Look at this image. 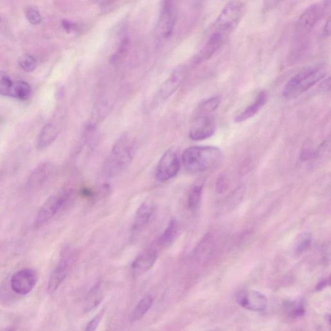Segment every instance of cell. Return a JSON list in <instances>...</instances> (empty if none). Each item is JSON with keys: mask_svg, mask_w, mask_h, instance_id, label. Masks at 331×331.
I'll use <instances>...</instances> for the list:
<instances>
[{"mask_svg": "<svg viewBox=\"0 0 331 331\" xmlns=\"http://www.w3.org/2000/svg\"><path fill=\"white\" fill-rule=\"evenodd\" d=\"M136 151L135 140L128 135L120 138L113 147L103 167L105 177L113 179L118 176L131 164Z\"/></svg>", "mask_w": 331, "mask_h": 331, "instance_id": "6da1fadb", "label": "cell"}, {"mask_svg": "<svg viewBox=\"0 0 331 331\" xmlns=\"http://www.w3.org/2000/svg\"><path fill=\"white\" fill-rule=\"evenodd\" d=\"M328 71L326 66L320 65L299 72L287 82L282 95L288 100L297 99L324 79Z\"/></svg>", "mask_w": 331, "mask_h": 331, "instance_id": "7a4b0ae2", "label": "cell"}, {"mask_svg": "<svg viewBox=\"0 0 331 331\" xmlns=\"http://www.w3.org/2000/svg\"><path fill=\"white\" fill-rule=\"evenodd\" d=\"M219 149L210 146L188 148L182 154V162L187 170L202 172L215 166L221 159Z\"/></svg>", "mask_w": 331, "mask_h": 331, "instance_id": "3957f363", "label": "cell"}, {"mask_svg": "<svg viewBox=\"0 0 331 331\" xmlns=\"http://www.w3.org/2000/svg\"><path fill=\"white\" fill-rule=\"evenodd\" d=\"M73 196L74 192L71 189H64L50 196L36 214L34 229H40L50 223L60 212L67 207L73 200Z\"/></svg>", "mask_w": 331, "mask_h": 331, "instance_id": "277c9868", "label": "cell"}, {"mask_svg": "<svg viewBox=\"0 0 331 331\" xmlns=\"http://www.w3.org/2000/svg\"><path fill=\"white\" fill-rule=\"evenodd\" d=\"M245 5L240 1H230L223 7L214 25V31L227 37L242 19Z\"/></svg>", "mask_w": 331, "mask_h": 331, "instance_id": "5b68a950", "label": "cell"}, {"mask_svg": "<svg viewBox=\"0 0 331 331\" xmlns=\"http://www.w3.org/2000/svg\"><path fill=\"white\" fill-rule=\"evenodd\" d=\"M216 124L213 115L195 112L189 136L195 141L208 139L215 133Z\"/></svg>", "mask_w": 331, "mask_h": 331, "instance_id": "8992f818", "label": "cell"}, {"mask_svg": "<svg viewBox=\"0 0 331 331\" xmlns=\"http://www.w3.org/2000/svg\"><path fill=\"white\" fill-rule=\"evenodd\" d=\"M177 21V9L174 2L165 1L155 30L159 40L168 38L172 34Z\"/></svg>", "mask_w": 331, "mask_h": 331, "instance_id": "52a82bcc", "label": "cell"}, {"mask_svg": "<svg viewBox=\"0 0 331 331\" xmlns=\"http://www.w3.org/2000/svg\"><path fill=\"white\" fill-rule=\"evenodd\" d=\"M38 276L34 269L23 268L14 274L11 279V287L13 292L19 295H27L36 286Z\"/></svg>", "mask_w": 331, "mask_h": 331, "instance_id": "ba28073f", "label": "cell"}, {"mask_svg": "<svg viewBox=\"0 0 331 331\" xmlns=\"http://www.w3.org/2000/svg\"><path fill=\"white\" fill-rule=\"evenodd\" d=\"M186 75L184 66H179L171 73L166 81L163 83L158 92L155 95L153 104L157 106L165 102L179 88Z\"/></svg>", "mask_w": 331, "mask_h": 331, "instance_id": "9c48e42d", "label": "cell"}, {"mask_svg": "<svg viewBox=\"0 0 331 331\" xmlns=\"http://www.w3.org/2000/svg\"><path fill=\"white\" fill-rule=\"evenodd\" d=\"M180 169V162L176 153L167 150L159 161L155 177L159 182H164L176 176Z\"/></svg>", "mask_w": 331, "mask_h": 331, "instance_id": "30bf717a", "label": "cell"}, {"mask_svg": "<svg viewBox=\"0 0 331 331\" xmlns=\"http://www.w3.org/2000/svg\"><path fill=\"white\" fill-rule=\"evenodd\" d=\"M323 11L322 5L319 3L313 4L305 10L298 21V36H305L311 33L322 17Z\"/></svg>", "mask_w": 331, "mask_h": 331, "instance_id": "8fae6325", "label": "cell"}, {"mask_svg": "<svg viewBox=\"0 0 331 331\" xmlns=\"http://www.w3.org/2000/svg\"><path fill=\"white\" fill-rule=\"evenodd\" d=\"M73 260V253L70 250H66L49 280L48 291L50 295L55 293L59 286L63 283Z\"/></svg>", "mask_w": 331, "mask_h": 331, "instance_id": "7c38bea8", "label": "cell"}, {"mask_svg": "<svg viewBox=\"0 0 331 331\" xmlns=\"http://www.w3.org/2000/svg\"><path fill=\"white\" fill-rule=\"evenodd\" d=\"M236 300L243 308L255 312L265 310L268 305L265 296L256 291L240 292L237 294Z\"/></svg>", "mask_w": 331, "mask_h": 331, "instance_id": "4fadbf2b", "label": "cell"}, {"mask_svg": "<svg viewBox=\"0 0 331 331\" xmlns=\"http://www.w3.org/2000/svg\"><path fill=\"white\" fill-rule=\"evenodd\" d=\"M53 169L51 163H40L29 175L25 184L27 190L34 191L44 186L51 176Z\"/></svg>", "mask_w": 331, "mask_h": 331, "instance_id": "5bb4252c", "label": "cell"}, {"mask_svg": "<svg viewBox=\"0 0 331 331\" xmlns=\"http://www.w3.org/2000/svg\"><path fill=\"white\" fill-rule=\"evenodd\" d=\"M157 258V251L155 247L143 251L132 263V268L134 275L140 276L150 270L154 265Z\"/></svg>", "mask_w": 331, "mask_h": 331, "instance_id": "9a60e30c", "label": "cell"}, {"mask_svg": "<svg viewBox=\"0 0 331 331\" xmlns=\"http://www.w3.org/2000/svg\"><path fill=\"white\" fill-rule=\"evenodd\" d=\"M227 39V37L214 31V33L210 35L207 42L199 52L197 55L196 62L200 63V62L210 59L223 46Z\"/></svg>", "mask_w": 331, "mask_h": 331, "instance_id": "2e32d148", "label": "cell"}, {"mask_svg": "<svg viewBox=\"0 0 331 331\" xmlns=\"http://www.w3.org/2000/svg\"><path fill=\"white\" fill-rule=\"evenodd\" d=\"M268 100V93L266 91H262L257 95L254 102L251 103L244 110L242 111L235 117V122L237 123L244 122L245 120L252 118L257 114L264 106H265Z\"/></svg>", "mask_w": 331, "mask_h": 331, "instance_id": "e0dca14e", "label": "cell"}, {"mask_svg": "<svg viewBox=\"0 0 331 331\" xmlns=\"http://www.w3.org/2000/svg\"><path fill=\"white\" fill-rule=\"evenodd\" d=\"M58 133L59 131L54 124H46L39 134L36 143L37 149L43 150L50 147L57 138Z\"/></svg>", "mask_w": 331, "mask_h": 331, "instance_id": "ac0fdd59", "label": "cell"}, {"mask_svg": "<svg viewBox=\"0 0 331 331\" xmlns=\"http://www.w3.org/2000/svg\"><path fill=\"white\" fill-rule=\"evenodd\" d=\"M154 211V206L149 200L143 202L138 208L133 225V231H137L145 227L151 219Z\"/></svg>", "mask_w": 331, "mask_h": 331, "instance_id": "d6986e66", "label": "cell"}, {"mask_svg": "<svg viewBox=\"0 0 331 331\" xmlns=\"http://www.w3.org/2000/svg\"><path fill=\"white\" fill-rule=\"evenodd\" d=\"M179 227L178 223L175 219H171L166 229L165 230L164 232L159 237L155 242V246L158 248H165L169 246L175 240L178 233Z\"/></svg>", "mask_w": 331, "mask_h": 331, "instance_id": "ffe728a7", "label": "cell"}, {"mask_svg": "<svg viewBox=\"0 0 331 331\" xmlns=\"http://www.w3.org/2000/svg\"><path fill=\"white\" fill-rule=\"evenodd\" d=\"M152 304L153 299L150 296H146L144 297L136 305L135 308L132 312L131 316H130L131 322H135L141 320L145 316V315L149 312L152 306Z\"/></svg>", "mask_w": 331, "mask_h": 331, "instance_id": "44dd1931", "label": "cell"}, {"mask_svg": "<svg viewBox=\"0 0 331 331\" xmlns=\"http://www.w3.org/2000/svg\"><path fill=\"white\" fill-rule=\"evenodd\" d=\"M221 102V99L219 97H210L202 101L197 108L196 112L200 114L213 115L219 108Z\"/></svg>", "mask_w": 331, "mask_h": 331, "instance_id": "7402d4cb", "label": "cell"}, {"mask_svg": "<svg viewBox=\"0 0 331 331\" xmlns=\"http://www.w3.org/2000/svg\"><path fill=\"white\" fill-rule=\"evenodd\" d=\"M31 93V88L28 83L23 81H17L15 83L12 97L25 100L30 97Z\"/></svg>", "mask_w": 331, "mask_h": 331, "instance_id": "603a6c76", "label": "cell"}, {"mask_svg": "<svg viewBox=\"0 0 331 331\" xmlns=\"http://www.w3.org/2000/svg\"><path fill=\"white\" fill-rule=\"evenodd\" d=\"M203 184L195 185L190 191L188 198V207L194 210L198 208L201 199Z\"/></svg>", "mask_w": 331, "mask_h": 331, "instance_id": "cb8c5ba5", "label": "cell"}, {"mask_svg": "<svg viewBox=\"0 0 331 331\" xmlns=\"http://www.w3.org/2000/svg\"><path fill=\"white\" fill-rule=\"evenodd\" d=\"M101 301V293L98 286H95L89 292L85 305V312H89L97 306Z\"/></svg>", "mask_w": 331, "mask_h": 331, "instance_id": "d4e9b609", "label": "cell"}, {"mask_svg": "<svg viewBox=\"0 0 331 331\" xmlns=\"http://www.w3.org/2000/svg\"><path fill=\"white\" fill-rule=\"evenodd\" d=\"M15 83L9 76L0 73V95L12 97Z\"/></svg>", "mask_w": 331, "mask_h": 331, "instance_id": "484cf974", "label": "cell"}, {"mask_svg": "<svg viewBox=\"0 0 331 331\" xmlns=\"http://www.w3.org/2000/svg\"><path fill=\"white\" fill-rule=\"evenodd\" d=\"M19 64L21 69L26 72H31L36 69L37 60L31 54H25L19 60Z\"/></svg>", "mask_w": 331, "mask_h": 331, "instance_id": "4316f807", "label": "cell"}, {"mask_svg": "<svg viewBox=\"0 0 331 331\" xmlns=\"http://www.w3.org/2000/svg\"><path fill=\"white\" fill-rule=\"evenodd\" d=\"M25 15L31 24L38 25L42 21V16L34 6H27L25 9Z\"/></svg>", "mask_w": 331, "mask_h": 331, "instance_id": "83f0119b", "label": "cell"}, {"mask_svg": "<svg viewBox=\"0 0 331 331\" xmlns=\"http://www.w3.org/2000/svg\"><path fill=\"white\" fill-rule=\"evenodd\" d=\"M311 240L310 237L308 235H305L301 237L297 246V252L301 253L306 250L310 246Z\"/></svg>", "mask_w": 331, "mask_h": 331, "instance_id": "f1b7e54d", "label": "cell"}, {"mask_svg": "<svg viewBox=\"0 0 331 331\" xmlns=\"http://www.w3.org/2000/svg\"><path fill=\"white\" fill-rule=\"evenodd\" d=\"M227 187L228 182L227 179L222 175V176L219 177V178L217 179V182H216V192L219 193V194H221V193H223L227 190Z\"/></svg>", "mask_w": 331, "mask_h": 331, "instance_id": "f546056e", "label": "cell"}, {"mask_svg": "<svg viewBox=\"0 0 331 331\" xmlns=\"http://www.w3.org/2000/svg\"><path fill=\"white\" fill-rule=\"evenodd\" d=\"M100 315H97V316L94 317L87 325L84 331H95L100 324Z\"/></svg>", "mask_w": 331, "mask_h": 331, "instance_id": "4dcf8cb0", "label": "cell"}, {"mask_svg": "<svg viewBox=\"0 0 331 331\" xmlns=\"http://www.w3.org/2000/svg\"><path fill=\"white\" fill-rule=\"evenodd\" d=\"M305 313V309L303 305L300 303L298 304L295 309H293L291 311V314L293 317H300L303 316Z\"/></svg>", "mask_w": 331, "mask_h": 331, "instance_id": "1f68e13d", "label": "cell"}, {"mask_svg": "<svg viewBox=\"0 0 331 331\" xmlns=\"http://www.w3.org/2000/svg\"><path fill=\"white\" fill-rule=\"evenodd\" d=\"M62 27H63L64 30L67 33L73 32L74 31H76L77 29V25L75 23L71 22L69 20H63L62 22Z\"/></svg>", "mask_w": 331, "mask_h": 331, "instance_id": "d6a6232c", "label": "cell"}, {"mask_svg": "<svg viewBox=\"0 0 331 331\" xmlns=\"http://www.w3.org/2000/svg\"><path fill=\"white\" fill-rule=\"evenodd\" d=\"M330 278L322 280V281H321L320 283L317 285L316 289L317 291H322V290L324 289V288H326L327 286L330 285Z\"/></svg>", "mask_w": 331, "mask_h": 331, "instance_id": "836d02e7", "label": "cell"}, {"mask_svg": "<svg viewBox=\"0 0 331 331\" xmlns=\"http://www.w3.org/2000/svg\"><path fill=\"white\" fill-rule=\"evenodd\" d=\"M330 87L331 79L330 77H328V79L325 80V81L323 82L322 84H321V88H322V90L328 91L330 90Z\"/></svg>", "mask_w": 331, "mask_h": 331, "instance_id": "e575fe53", "label": "cell"}, {"mask_svg": "<svg viewBox=\"0 0 331 331\" xmlns=\"http://www.w3.org/2000/svg\"><path fill=\"white\" fill-rule=\"evenodd\" d=\"M330 31H331V18L330 17H329L328 21H327V22L326 23V25H325V27H324V33L325 36H330Z\"/></svg>", "mask_w": 331, "mask_h": 331, "instance_id": "d590c367", "label": "cell"}, {"mask_svg": "<svg viewBox=\"0 0 331 331\" xmlns=\"http://www.w3.org/2000/svg\"><path fill=\"white\" fill-rule=\"evenodd\" d=\"M0 331H16V330L15 328H14V327L9 326L7 327V328L3 329V330Z\"/></svg>", "mask_w": 331, "mask_h": 331, "instance_id": "8d00e7d4", "label": "cell"}, {"mask_svg": "<svg viewBox=\"0 0 331 331\" xmlns=\"http://www.w3.org/2000/svg\"><path fill=\"white\" fill-rule=\"evenodd\" d=\"M0 22H1V17H0Z\"/></svg>", "mask_w": 331, "mask_h": 331, "instance_id": "74e56055", "label": "cell"}]
</instances>
